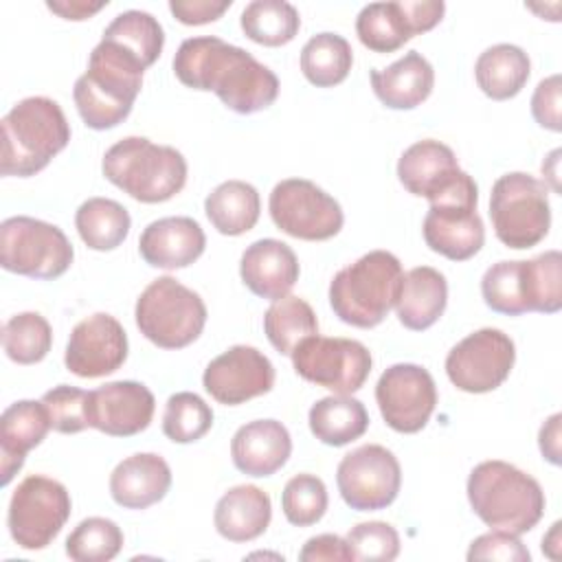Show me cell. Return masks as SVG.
Instances as JSON below:
<instances>
[{"label":"cell","mask_w":562,"mask_h":562,"mask_svg":"<svg viewBox=\"0 0 562 562\" xmlns=\"http://www.w3.org/2000/svg\"><path fill=\"white\" fill-rule=\"evenodd\" d=\"M173 75L187 88L215 92L237 114L261 112L279 97V79L268 66L215 35L184 40L173 55Z\"/></svg>","instance_id":"obj_1"},{"label":"cell","mask_w":562,"mask_h":562,"mask_svg":"<svg viewBox=\"0 0 562 562\" xmlns=\"http://www.w3.org/2000/svg\"><path fill=\"white\" fill-rule=\"evenodd\" d=\"M147 68L121 50L116 44L101 40L88 59V70L75 81L72 99L81 121L97 132L123 123L143 88Z\"/></svg>","instance_id":"obj_2"},{"label":"cell","mask_w":562,"mask_h":562,"mask_svg":"<svg viewBox=\"0 0 562 562\" xmlns=\"http://www.w3.org/2000/svg\"><path fill=\"white\" fill-rule=\"evenodd\" d=\"M465 492L472 512L487 527L516 536L531 531L547 505L544 492L531 474L498 459L474 465Z\"/></svg>","instance_id":"obj_3"},{"label":"cell","mask_w":562,"mask_h":562,"mask_svg":"<svg viewBox=\"0 0 562 562\" xmlns=\"http://www.w3.org/2000/svg\"><path fill=\"white\" fill-rule=\"evenodd\" d=\"M70 140V125L57 101L26 97L2 116L0 173L31 178Z\"/></svg>","instance_id":"obj_4"},{"label":"cell","mask_w":562,"mask_h":562,"mask_svg":"<svg viewBox=\"0 0 562 562\" xmlns=\"http://www.w3.org/2000/svg\"><path fill=\"white\" fill-rule=\"evenodd\" d=\"M402 279L404 270L393 252L371 250L334 274L329 305L342 323L371 329L395 307Z\"/></svg>","instance_id":"obj_5"},{"label":"cell","mask_w":562,"mask_h":562,"mask_svg":"<svg viewBox=\"0 0 562 562\" xmlns=\"http://www.w3.org/2000/svg\"><path fill=\"white\" fill-rule=\"evenodd\" d=\"M105 180L130 198L158 204L171 200L187 184V160L169 145H156L145 136H127L114 143L101 162Z\"/></svg>","instance_id":"obj_6"},{"label":"cell","mask_w":562,"mask_h":562,"mask_svg":"<svg viewBox=\"0 0 562 562\" xmlns=\"http://www.w3.org/2000/svg\"><path fill=\"white\" fill-rule=\"evenodd\" d=\"M136 327L160 349H182L200 338L206 305L198 292L173 277L154 279L136 299Z\"/></svg>","instance_id":"obj_7"},{"label":"cell","mask_w":562,"mask_h":562,"mask_svg":"<svg viewBox=\"0 0 562 562\" xmlns=\"http://www.w3.org/2000/svg\"><path fill=\"white\" fill-rule=\"evenodd\" d=\"M490 220L498 241L507 248H533L551 226L547 182L522 171L501 176L492 184Z\"/></svg>","instance_id":"obj_8"},{"label":"cell","mask_w":562,"mask_h":562,"mask_svg":"<svg viewBox=\"0 0 562 562\" xmlns=\"http://www.w3.org/2000/svg\"><path fill=\"white\" fill-rule=\"evenodd\" d=\"M479 189L470 173H461L443 193H439L424 217V241L432 252L452 261L474 257L485 241L483 220L476 213Z\"/></svg>","instance_id":"obj_9"},{"label":"cell","mask_w":562,"mask_h":562,"mask_svg":"<svg viewBox=\"0 0 562 562\" xmlns=\"http://www.w3.org/2000/svg\"><path fill=\"white\" fill-rule=\"evenodd\" d=\"M75 259L66 233L29 215L7 217L0 224V263L7 272L31 279H57Z\"/></svg>","instance_id":"obj_10"},{"label":"cell","mask_w":562,"mask_h":562,"mask_svg":"<svg viewBox=\"0 0 562 562\" xmlns=\"http://www.w3.org/2000/svg\"><path fill=\"white\" fill-rule=\"evenodd\" d=\"M70 494L59 481L31 474L20 481L9 501L7 527L20 549L40 551L57 538L70 518Z\"/></svg>","instance_id":"obj_11"},{"label":"cell","mask_w":562,"mask_h":562,"mask_svg":"<svg viewBox=\"0 0 562 562\" xmlns=\"http://www.w3.org/2000/svg\"><path fill=\"white\" fill-rule=\"evenodd\" d=\"M268 211L279 231L305 241H325L340 233V204L305 178H285L274 184Z\"/></svg>","instance_id":"obj_12"},{"label":"cell","mask_w":562,"mask_h":562,"mask_svg":"<svg viewBox=\"0 0 562 562\" xmlns=\"http://www.w3.org/2000/svg\"><path fill=\"white\" fill-rule=\"evenodd\" d=\"M294 371L334 395H351L371 373V351L353 338L310 336L290 356Z\"/></svg>","instance_id":"obj_13"},{"label":"cell","mask_w":562,"mask_h":562,"mask_svg":"<svg viewBox=\"0 0 562 562\" xmlns=\"http://www.w3.org/2000/svg\"><path fill=\"white\" fill-rule=\"evenodd\" d=\"M336 485L351 509H384L400 494L402 468L389 448L380 443H364L340 459Z\"/></svg>","instance_id":"obj_14"},{"label":"cell","mask_w":562,"mask_h":562,"mask_svg":"<svg viewBox=\"0 0 562 562\" xmlns=\"http://www.w3.org/2000/svg\"><path fill=\"white\" fill-rule=\"evenodd\" d=\"M514 362V340L501 329L483 327L448 351L446 373L463 393H490L509 378Z\"/></svg>","instance_id":"obj_15"},{"label":"cell","mask_w":562,"mask_h":562,"mask_svg":"<svg viewBox=\"0 0 562 562\" xmlns=\"http://www.w3.org/2000/svg\"><path fill=\"white\" fill-rule=\"evenodd\" d=\"M443 13L441 0L371 2L356 18V35L373 53H393L411 37L435 29Z\"/></svg>","instance_id":"obj_16"},{"label":"cell","mask_w":562,"mask_h":562,"mask_svg":"<svg viewBox=\"0 0 562 562\" xmlns=\"http://www.w3.org/2000/svg\"><path fill=\"white\" fill-rule=\"evenodd\" d=\"M375 402L389 428L413 435L428 424L437 406V386L424 367L400 362L380 375Z\"/></svg>","instance_id":"obj_17"},{"label":"cell","mask_w":562,"mask_h":562,"mask_svg":"<svg viewBox=\"0 0 562 562\" xmlns=\"http://www.w3.org/2000/svg\"><path fill=\"white\" fill-rule=\"evenodd\" d=\"M202 386L217 404L239 406L272 391L274 367L259 349L235 345L206 364Z\"/></svg>","instance_id":"obj_18"},{"label":"cell","mask_w":562,"mask_h":562,"mask_svg":"<svg viewBox=\"0 0 562 562\" xmlns=\"http://www.w3.org/2000/svg\"><path fill=\"white\" fill-rule=\"evenodd\" d=\"M127 360V334L123 325L105 312L79 321L68 338L64 364L77 378H103Z\"/></svg>","instance_id":"obj_19"},{"label":"cell","mask_w":562,"mask_h":562,"mask_svg":"<svg viewBox=\"0 0 562 562\" xmlns=\"http://www.w3.org/2000/svg\"><path fill=\"white\" fill-rule=\"evenodd\" d=\"M154 411V393L134 380H116L90 391V428L110 437H132L143 432L151 424Z\"/></svg>","instance_id":"obj_20"},{"label":"cell","mask_w":562,"mask_h":562,"mask_svg":"<svg viewBox=\"0 0 562 562\" xmlns=\"http://www.w3.org/2000/svg\"><path fill=\"white\" fill-rule=\"evenodd\" d=\"M206 248L202 226L187 215L160 217L145 226L138 239V252L151 268L178 270L200 259Z\"/></svg>","instance_id":"obj_21"},{"label":"cell","mask_w":562,"mask_h":562,"mask_svg":"<svg viewBox=\"0 0 562 562\" xmlns=\"http://www.w3.org/2000/svg\"><path fill=\"white\" fill-rule=\"evenodd\" d=\"M239 274L255 296L279 301L294 288L301 268L294 250L285 241L266 237L252 241L241 252Z\"/></svg>","instance_id":"obj_22"},{"label":"cell","mask_w":562,"mask_h":562,"mask_svg":"<svg viewBox=\"0 0 562 562\" xmlns=\"http://www.w3.org/2000/svg\"><path fill=\"white\" fill-rule=\"evenodd\" d=\"M292 452V437L277 419H255L237 428L231 439V457L248 476H272Z\"/></svg>","instance_id":"obj_23"},{"label":"cell","mask_w":562,"mask_h":562,"mask_svg":"<svg viewBox=\"0 0 562 562\" xmlns=\"http://www.w3.org/2000/svg\"><path fill=\"white\" fill-rule=\"evenodd\" d=\"M461 173L463 169L459 167L454 151L435 138L413 143L397 160V178L402 187L428 202L443 193Z\"/></svg>","instance_id":"obj_24"},{"label":"cell","mask_w":562,"mask_h":562,"mask_svg":"<svg viewBox=\"0 0 562 562\" xmlns=\"http://www.w3.org/2000/svg\"><path fill=\"white\" fill-rule=\"evenodd\" d=\"M50 430L48 413L35 400H20L4 408L0 417V483H11L15 472L24 465L26 452L40 446Z\"/></svg>","instance_id":"obj_25"},{"label":"cell","mask_w":562,"mask_h":562,"mask_svg":"<svg viewBox=\"0 0 562 562\" xmlns=\"http://www.w3.org/2000/svg\"><path fill=\"white\" fill-rule=\"evenodd\" d=\"M171 487V470L156 452H136L110 474V494L125 509H147L162 501Z\"/></svg>","instance_id":"obj_26"},{"label":"cell","mask_w":562,"mask_h":562,"mask_svg":"<svg viewBox=\"0 0 562 562\" xmlns=\"http://www.w3.org/2000/svg\"><path fill=\"white\" fill-rule=\"evenodd\" d=\"M369 77L375 97L391 110H413L422 105L435 86V70L417 50L404 53V57L386 68H373Z\"/></svg>","instance_id":"obj_27"},{"label":"cell","mask_w":562,"mask_h":562,"mask_svg":"<svg viewBox=\"0 0 562 562\" xmlns=\"http://www.w3.org/2000/svg\"><path fill=\"white\" fill-rule=\"evenodd\" d=\"M272 518L270 496L257 485H235L215 505L213 522L222 538L250 542L259 538Z\"/></svg>","instance_id":"obj_28"},{"label":"cell","mask_w":562,"mask_h":562,"mask_svg":"<svg viewBox=\"0 0 562 562\" xmlns=\"http://www.w3.org/2000/svg\"><path fill=\"white\" fill-rule=\"evenodd\" d=\"M446 303H448L446 277L430 266H417L404 274L395 310H397L400 323L406 329L424 331L441 318Z\"/></svg>","instance_id":"obj_29"},{"label":"cell","mask_w":562,"mask_h":562,"mask_svg":"<svg viewBox=\"0 0 562 562\" xmlns=\"http://www.w3.org/2000/svg\"><path fill=\"white\" fill-rule=\"evenodd\" d=\"M531 75L529 55L516 44H494L474 64V77L485 97L507 101L516 97Z\"/></svg>","instance_id":"obj_30"},{"label":"cell","mask_w":562,"mask_h":562,"mask_svg":"<svg viewBox=\"0 0 562 562\" xmlns=\"http://www.w3.org/2000/svg\"><path fill=\"white\" fill-rule=\"evenodd\" d=\"M204 213L217 233L237 237L255 228L261 200L250 182L226 180L206 195Z\"/></svg>","instance_id":"obj_31"},{"label":"cell","mask_w":562,"mask_h":562,"mask_svg":"<svg viewBox=\"0 0 562 562\" xmlns=\"http://www.w3.org/2000/svg\"><path fill=\"white\" fill-rule=\"evenodd\" d=\"M312 435L325 446H347L369 428L364 404L351 395H329L318 400L307 415Z\"/></svg>","instance_id":"obj_32"},{"label":"cell","mask_w":562,"mask_h":562,"mask_svg":"<svg viewBox=\"0 0 562 562\" xmlns=\"http://www.w3.org/2000/svg\"><path fill=\"white\" fill-rule=\"evenodd\" d=\"M75 226L81 241L99 252L119 248L130 235V213L110 198H88L75 213Z\"/></svg>","instance_id":"obj_33"},{"label":"cell","mask_w":562,"mask_h":562,"mask_svg":"<svg viewBox=\"0 0 562 562\" xmlns=\"http://www.w3.org/2000/svg\"><path fill=\"white\" fill-rule=\"evenodd\" d=\"M105 42L116 44L121 50L138 59L145 68H149L162 53L165 46V31L160 22L138 9H130L119 13L103 31Z\"/></svg>","instance_id":"obj_34"},{"label":"cell","mask_w":562,"mask_h":562,"mask_svg":"<svg viewBox=\"0 0 562 562\" xmlns=\"http://www.w3.org/2000/svg\"><path fill=\"white\" fill-rule=\"evenodd\" d=\"M353 64L349 42L338 33L312 35L301 48V70L316 88H331L347 79Z\"/></svg>","instance_id":"obj_35"},{"label":"cell","mask_w":562,"mask_h":562,"mask_svg":"<svg viewBox=\"0 0 562 562\" xmlns=\"http://www.w3.org/2000/svg\"><path fill=\"white\" fill-rule=\"evenodd\" d=\"M263 331L279 353L292 356L305 338L318 334V321L307 301L288 294L266 310Z\"/></svg>","instance_id":"obj_36"},{"label":"cell","mask_w":562,"mask_h":562,"mask_svg":"<svg viewBox=\"0 0 562 562\" xmlns=\"http://www.w3.org/2000/svg\"><path fill=\"white\" fill-rule=\"evenodd\" d=\"M241 31L261 46H283L301 29V15L285 0H252L239 15Z\"/></svg>","instance_id":"obj_37"},{"label":"cell","mask_w":562,"mask_h":562,"mask_svg":"<svg viewBox=\"0 0 562 562\" xmlns=\"http://www.w3.org/2000/svg\"><path fill=\"white\" fill-rule=\"evenodd\" d=\"M53 345L50 323L37 312H20L2 325V347L18 364L42 362Z\"/></svg>","instance_id":"obj_38"},{"label":"cell","mask_w":562,"mask_h":562,"mask_svg":"<svg viewBox=\"0 0 562 562\" xmlns=\"http://www.w3.org/2000/svg\"><path fill=\"white\" fill-rule=\"evenodd\" d=\"M522 283L527 312L555 314L562 307V255L547 250L522 261Z\"/></svg>","instance_id":"obj_39"},{"label":"cell","mask_w":562,"mask_h":562,"mask_svg":"<svg viewBox=\"0 0 562 562\" xmlns=\"http://www.w3.org/2000/svg\"><path fill=\"white\" fill-rule=\"evenodd\" d=\"M123 549L121 527L101 516L81 520L66 538V555L75 562H108Z\"/></svg>","instance_id":"obj_40"},{"label":"cell","mask_w":562,"mask_h":562,"mask_svg":"<svg viewBox=\"0 0 562 562\" xmlns=\"http://www.w3.org/2000/svg\"><path fill=\"white\" fill-rule=\"evenodd\" d=\"M213 426L211 406L191 391L173 393L165 404L162 432L173 443H193L202 439Z\"/></svg>","instance_id":"obj_41"},{"label":"cell","mask_w":562,"mask_h":562,"mask_svg":"<svg viewBox=\"0 0 562 562\" xmlns=\"http://www.w3.org/2000/svg\"><path fill=\"white\" fill-rule=\"evenodd\" d=\"M481 294L492 312L507 316L527 314L522 261L492 263L481 279Z\"/></svg>","instance_id":"obj_42"},{"label":"cell","mask_w":562,"mask_h":562,"mask_svg":"<svg viewBox=\"0 0 562 562\" xmlns=\"http://www.w3.org/2000/svg\"><path fill=\"white\" fill-rule=\"evenodd\" d=\"M327 487L316 474L292 476L281 492V509L290 525L310 527L316 525L327 512Z\"/></svg>","instance_id":"obj_43"},{"label":"cell","mask_w":562,"mask_h":562,"mask_svg":"<svg viewBox=\"0 0 562 562\" xmlns=\"http://www.w3.org/2000/svg\"><path fill=\"white\" fill-rule=\"evenodd\" d=\"M88 402H90V391H83L70 384L53 386L42 395V404L48 413L50 428L61 435H75L90 428Z\"/></svg>","instance_id":"obj_44"},{"label":"cell","mask_w":562,"mask_h":562,"mask_svg":"<svg viewBox=\"0 0 562 562\" xmlns=\"http://www.w3.org/2000/svg\"><path fill=\"white\" fill-rule=\"evenodd\" d=\"M345 540L353 553V560L391 562L400 555V536L389 522L382 520H369L351 527Z\"/></svg>","instance_id":"obj_45"},{"label":"cell","mask_w":562,"mask_h":562,"mask_svg":"<svg viewBox=\"0 0 562 562\" xmlns=\"http://www.w3.org/2000/svg\"><path fill=\"white\" fill-rule=\"evenodd\" d=\"M468 560H503V562H529L531 553L518 540L516 533L494 529L472 540L468 549Z\"/></svg>","instance_id":"obj_46"},{"label":"cell","mask_w":562,"mask_h":562,"mask_svg":"<svg viewBox=\"0 0 562 562\" xmlns=\"http://www.w3.org/2000/svg\"><path fill=\"white\" fill-rule=\"evenodd\" d=\"M560 75H551L542 79L531 97V116L544 130L560 132L562 130V114H560Z\"/></svg>","instance_id":"obj_47"},{"label":"cell","mask_w":562,"mask_h":562,"mask_svg":"<svg viewBox=\"0 0 562 562\" xmlns=\"http://www.w3.org/2000/svg\"><path fill=\"white\" fill-rule=\"evenodd\" d=\"M231 4L233 0H171L169 11L178 22L187 26H200L220 20L224 11L231 9Z\"/></svg>","instance_id":"obj_48"},{"label":"cell","mask_w":562,"mask_h":562,"mask_svg":"<svg viewBox=\"0 0 562 562\" xmlns=\"http://www.w3.org/2000/svg\"><path fill=\"white\" fill-rule=\"evenodd\" d=\"M299 560H303V562H349V560H353V553L345 538H340L336 533H321V536L310 538L303 544Z\"/></svg>","instance_id":"obj_49"},{"label":"cell","mask_w":562,"mask_h":562,"mask_svg":"<svg viewBox=\"0 0 562 562\" xmlns=\"http://www.w3.org/2000/svg\"><path fill=\"white\" fill-rule=\"evenodd\" d=\"M560 424H562V415L555 413L540 426V432H538L540 452L553 465H560Z\"/></svg>","instance_id":"obj_50"},{"label":"cell","mask_w":562,"mask_h":562,"mask_svg":"<svg viewBox=\"0 0 562 562\" xmlns=\"http://www.w3.org/2000/svg\"><path fill=\"white\" fill-rule=\"evenodd\" d=\"M46 7L61 15L64 20H88L92 18L97 11H101L103 7H108V0H99V2H86V0H64V2H46Z\"/></svg>","instance_id":"obj_51"},{"label":"cell","mask_w":562,"mask_h":562,"mask_svg":"<svg viewBox=\"0 0 562 562\" xmlns=\"http://www.w3.org/2000/svg\"><path fill=\"white\" fill-rule=\"evenodd\" d=\"M560 520L558 522H553L551 525V531L542 538V551L549 555L551 553V547H558L560 544Z\"/></svg>","instance_id":"obj_52"}]
</instances>
